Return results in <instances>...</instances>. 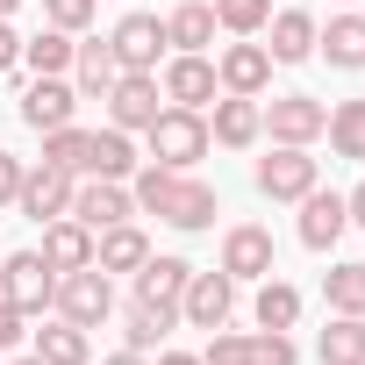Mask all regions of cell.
<instances>
[{
    "label": "cell",
    "instance_id": "obj_16",
    "mask_svg": "<svg viewBox=\"0 0 365 365\" xmlns=\"http://www.w3.org/2000/svg\"><path fill=\"white\" fill-rule=\"evenodd\" d=\"M344 230H351V208H344V194H329V187H308V194H301V244H308V251H329Z\"/></svg>",
    "mask_w": 365,
    "mask_h": 365
},
{
    "label": "cell",
    "instance_id": "obj_41",
    "mask_svg": "<svg viewBox=\"0 0 365 365\" xmlns=\"http://www.w3.org/2000/svg\"><path fill=\"white\" fill-rule=\"evenodd\" d=\"M344 208H351V222H358V230H365V179H358V187H351V194H344Z\"/></svg>",
    "mask_w": 365,
    "mask_h": 365
},
{
    "label": "cell",
    "instance_id": "obj_40",
    "mask_svg": "<svg viewBox=\"0 0 365 365\" xmlns=\"http://www.w3.org/2000/svg\"><path fill=\"white\" fill-rule=\"evenodd\" d=\"M15 65H22V36H15V29H8V22H0V79H8V72H15Z\"/></svg>",
    "mask_w": 365,
    "mask_h": 365
},
{
    "label": "cell",
    "instance_id": "obj_15",
    "mask_svg": "<svg viewBox=\"0 0 365 365\" xmlns=\"http://www.w3.org/2000/svg\"><path fill=\"white\" fill-rule=\"evenodd\" d=\"M208 136L230 143V150H251V143L265 136V108H258L251 93H215V122H208Z\"/></svg>",
    "mask_w": 365,
    "mask_h": 365
},
{
    "label": "cell",
    "instance_id": "obj_13",
    "mask_svg": "<svg viewBox=\"0 0 365 365\" xmlns=\"http://www.w3.org/2000/svg\"><path fill=\"white\" fill-rule=\"evenodd\" d=\"M215 79H222V93H265L272 86V51L265 43H251V36H237L230 51H222V65H215Z\"/></svg>",
    "mask_w": 365,
    "mask_h": 365
},
{
    "label": "cell",
    "instance_id": "obj_21",
    "mask_svg": "<svg viewBox=\"0 0 365 365\" xmlns=\"http://www.w3.org/2000/svg\"><path fill=\"white\" fill-rule=\"evenodd\" d=\"M215 29H222V22H215L208 0H179V8L165 15V43H172V51H208Z\"/></svg>",
    "mask_w": 365,
    "mask_h": 365
},
{
    "label": "cell",
    "instance_id": "obj_32",
    "mask_svg": "<svg viewBox=\"0 0 365 365\" xmlns=\"http://www.w3.org/2000/svg\"><path fill=\"white\" fill-rule=\"evenodd\" d=\"M179 322V308H150V301H129V315H122V336H129V351H150L165 329Z\"/></svg>",
    "mask_w": 365,
    "mask_h": 365
},
{
    "label": "cell",
    "instance_id": "obj_35",
    "mask_svg": "<svg viewBox=\"0 0 365 365\" xmlns=\"http://www.w3.org/2000/svg\"><path fill=\"white\" fill-rule=\"evenodd\" d=\"M251 365H301V351H294L287 329H258L251 336Z\"/></svg>",
    "mask_w": 365,
    "mask_h": 365
},
{
    "label": "cell",
    "instance_id": "obj_39",
    "mask_svg": "<svg viewBox=\"0 0 365 365\" xmlns=\"http://www.w3.org/2000/svg\"><path fill=\"white\" fill-rule=\"evenodd\" d=\"M15 194H22V158L0 150V208H15Z\"/></svg>",
    "mask_w": 365,
    "mask_h": 365
},
{
    "label": "cell",
    "instance_id": "obj_42",
    "mask_svg": "<svg viewBox=\"0 0 365 365\" xmlns=\"http://www.w3.org/2000/svg\"><path fill=\"white\" fill-rule=\"evenodd\" d=\"M101 365H150L143 351H115V358H101Z\"/></svg>",
    "mask_w": 365,
    "mask_h": 365
},
{
    "label": "cell",
    "instance_id": "obj_37",
    "mask_svg": "<svg viewBox=\"0 0 365 365\" xmlns=\"http://www.w3.org/2000/svg\"><path fill=\"white\" fill-rule=\"evenodd\" d=\"M43 15H51V29H72V36H79V29L101 15V0H43Z\"/></svg>",
    "mask_w": 365,
    "mask_h": 365
},
{
    "label": "cell",
    "instance_id": "obj_24",
    "mask_svg": "<svg viewBox=\"0 0 365 365\" xmlns=\"http://www.w3.org/2000/svg\"><path fill=\"white\" fill-rule=\"evenodd\" d=\"M315 51L336 72H365V15H336L329 29H315Z\"/></svg>",
    "mask_w": 365,
    "mask_h": 365
},
{
    "label": "cell",
    "instance_id": "obj_8",
    "mask_svg": "<svg viewBox=\"0 0 365 365\" xmlns=\"http://www.w3.org/2000/svg\"><path fill=\"white\" fill-rule=\"evenodd\" d=\"M179 315H187L194 329H230V315H237V279L215 265V272H194L187 279V294H179Z\"/></svg>",
    "mask_w": 365,
    "mask_h": 365
},
{
    "label": "cell",
    "instance_id": "obj_44",
    "mask_svg": "<svg viewBox=\"0 0 365 365\" xmlns=\"http://www.w3.org/2000/svg\"><path fill=\"white\" fill-rule=\"evenodd\" d=\"M15 8H22V0H0V22H8V15H15Z\"/></svg>",
    "mask_w": 365,
    "mask_h": 365
},
{
    "label": "cell",
    "instance_id": "obj_20",
    "mask_svg": "<svg viewBox=\"0 0 365 365\" xmlns=\"http://www.w3.org/2000/svg\"><path fill=\"white\" fill-rule=\"evenodd\" d=\"M43 258H51V272H79V265H93V230L72 222V215L43 222Z\"/></svg>",
    "mask_w": 365,
    "mask_h": 365
},
{
    "label": "cell",
    "instance_id": "obj_18",
    "mask_svg": "<svg viewBox=\"0 0 365 365\" xmlns=\"http://www.w3.org/2000/svg\"><path fill=\"white\" fill-rule=\"evenodd\" d=\"M72 108H79V86H65V72H58V79H29V93H22V122H29L36 136H43V129H65Z\"/></svg>",
    "mask_w": 365,
    "mask_h": 365
},
{
    "label": "cell",
    "instance_id": "obj_17",
    "mask_svg": "<svg viewBox=\"0 0 365 365\" xmlns=\"http://www.w3.org/2000/svg\"><path fill=\"white\" fill-rule=\"evenodd\" d=\"M258 36H272V43H265L272 65H308V58H315V15H308V8H279Z\"/></svg>",
    "mask_w": 365,
    "mask_h": 365
},
{
    "label": "cell",
    "instance_id": "obj_12",
    "mask_svg": "<svg viewBox=\"0 0 365 365\" xmlns=\"http://www.w3.org/2000/svg\"><path fill=\"white\" fill-rule=\"evenodd\" d=\"M15 208H22L29 222H58V215L72 208V172H58V165H22Z\"/></svg>",
    "mask_w": 365,
    "mask_h": 365
},
{
    "label": "cell",
    "instance_id": "obj_4",
    "mask_svg": "<svg viewBox=\"0 0 365 365\" xmlns=\"http://www.w3.org/2000/svg\"><path fill=\"white\" fill-rule=\"evenodd\" d=\"M258 108H265V136H272V143H301V150H308V143L329 129V108H322L315 93H272V101H258Z\"/></svg>",
    "mask_w": 365,
    "mask_h": 365
},
{
    "label": "cell",
    "instance_id": "obj_36",
    "mask_svg": "<svg viewBox=\"0 0 365 365\" xmlns=\"http://www.w3.org/2000/svg\"><path fill=\"white\" fill-rule=\"evenodd\" d=\"M201 365H251V336L215 329V336H208V351H201Z\"/></svg>",
    "mask_w": 365,
    "mask_h": 365
},
{
    "label": "cell",
    "instance_id": "obj_3",
    "mask_svg": "<svg viewBox=\"0 0 365 365\" xmlns=\"http://www.w3.org/2000/svg\"><path fill=\"white\" fill-rule=\"evenodd\" d=\"M51 308H58L65 322H79V329H101V322L115 315V287H108V272H101V265H79V272H58Z\"/></svg>",
    "mask_w": 365,
    "mask_h": 365
},
{
    "label": "cell",
    "instance_id": "obj_31",
    "mask_svg": "<svg viewBox=\"0 0 365 365\" xmlns=\"http://www.w3.org/2000/svg\"><path fill=\"white\" fill-rule=\"evenodd\" d=\"M258 329H294L301 322V294L287 287V279H258Z\"/></svg>",
    "mask_w": 365,
    "mask_h": 365
},
{
    "label": "cell",
    "instance_id": "obj_23",
    "mask_svg": "<svg viewBox=\"0 0 365 365\" xmlns=\"http://www.w3.org/2000/svg\"><path fill=\"white\" fill-rule=\"evenodd\" d=\"M143 258H150V237H143L136 222H115V230L93 237V265H101V272H136Z\"/></svg>",
    "mask_w": 365,
    "mask_h": 365
},
{
    "label": "cell",
    "instance_id": "obj_34",
    "mask_svg": "<svg viewBox=\"0 0 365 365\" xmlns=\"http://www.w3.org/2000/svg\"><path fill=\"white\" fill-rule=\"evenodd\" d=\"M215 22H222L230 36H258V29L272 22V0H215Z\"/></svg>",
    "mask_w": 365,
    "mask_h": 365
},
{
    "label": "cell",
    "instance_id": "obj_10",
    "mask_svg": "<svg viewBox=\"0 0 365 365\" xmlns=\"http://www.w3.org/2000/svg\"><path fill=\"white\" fill-rule=\"evenodd\" d=\"M258 194L265 201H301L308 187H315V158L301 150V143H272V158H258Z\"/></svg>",
    "mask_w": 365,
    "mask_h": 365
},
{
    "label": "cell",
    "instance_id": "obj_38",
    "mask_svg": "<svg viewBox=\"0 0 365 365\" xmlns=\"http://www.w3.org/2000/svg\"><path fill=\"white\" fill-rule=\"evenodd\" d=\"M22 336H29V315H22L15 301H0V351H15Z\"/></svg>",
    "mask_w": 365,
    "mask_h": 365
},
{
    "label": "cell",
    "instance_id": "obj_7",
    "mask_svg": "<svg viewBox=\"0 0 365 365\" xmlns=\"http://www.w3.org/2000/svg\"><path fill=\"white\" fill-rule=\"evenodd\" d=\"M108 51H115V65H122V72H158V58L172 51V43H165V15H143V8H136V15H122V22H115V36H108Z\"/></svg>",
    "mask_w": 365,
    "mask_h": 365
},
{
    "label": "cell",
    "instance_id": "obj_11",
    "mask_svg": "<svg viewBox=\"0 0 365 365\" xmlns=\"http://www.w3.org/2000/svg\"><path fill=\"white\" fill-rule=\"evenodd\" d=\"M165 93H158V72H122L115 79V93H108V122L115 129H129V136H143L165 108H158Z\"/></svg>",
    "mask_w": 365,
    "mask_h": 365
},
{
    "label": "cell",
    "instance_id": "obj_27",
    "mask_svg": "<svg viewBox=\"0 0 365 365\" xmlns=\"http://www.w3.org/2000/svg\"><path fill=\"white\" fill-rule=\"evenodd\" d=\"M72 29H36L29 43H22V65L36 72V79H58V72H72Z\"/></svg>",
    "mask_w": 365,
    "mask_h": 365
},
{
    "label": "cell",
    "instance_id": "obj_26",
    "mask_svg": "<svg viewBox=\"0 0 365 365\" xmlns=\"http://www.w3.org/2000/svg\"><path fill=\"white\" fill-rule=\"evenodd\" d=\"M322 365H365V315H329V329L315 336Z\"/></svg>",
    "mask_w": 365,
    "mask_h": 365
},
{
    "label": "cell",
    "instance_id": "obj_22",
    "mask_svg": "<svg viewBox=\"0 0 365 365\" xmlns=\"http://www.w3.org/2000/svg\"><path fill=\"white\" fill-rule=\"evenodd\" d=\"M115 79H122V65H115L108 43H79V51H72V86H79V101H108Z\"/></svg>",
    "mask_w": 365,
    "mask_h": 365
},
{
    "label": "cell",
    "instance_id": "obj_1",
    "mask_svg": "<svg viewBox=\"0 0 365 365\" xmlns=\"http://www.w3.org/2000/svg\"><path fill=\"white\" fill-rule=\"evenodd\" d=\"M129 201H136V215H158L172 230H215V215H222L208 179L172 172V165H136L129 172Z\"/></svg>",
    "mask_w": 365,
    "mask_h": 365
},
{
    "label": "cell",
    "instance_id": "obj_14",
    "mask_svg": "<svg viewBox=\"0 0 365 365\" xmlns=\"http://www.w3.org/2000/svg\"><path fill=\"white\" fill-rule=\"evenodd\" d=\"M222 272L244 287V279H272V230H258V222H237L230 237H222Z\"/></svg>",
    "mask_w": 365,
    "mask_h": 365
},
{
    "label": "cell",
    "instance_id": "obj_6",
    "mask_svg": "<svg viewBox=\"0 0 365 365\" xmlns=\"http://www.w3.org/2000/svg\"><path fill=\"white\" fill-rule=\"evenodd\" d=\"M51 294H58V272H51L43 251H15L8 265H0V301H15L22 315H43Z\"/></svg>",
    "mask_w": 365,
    "mask_h": 365
},
{
    "label": "cell",
    "instance_id": "obj_9",
    "mask_svg": "<svg viewBox=\"0 0 365 365\" xmlns=\"http://www.w3.org/2000/svg\"><path fill=\"white\" fill-rule=\"evenodd\" d=\"M158 93H165L172 108H208V101L222 93V79H215L208 51H179V58H165V79H158Z\"/></svg>",
    "mask_w": 365,
    "mask_h": 365
},
{
    "label": "cell",
    "instance_id": "obj_45",
    "mask_svg": "<svg viewBox=\"0 0 365 365\" xmlns=\"http://www.w3.org/2000/svg\"><path fill=\"white\" fill-rule=\"evenodd\" d=\"M15 365H43V358H36V351H29V358H15Z\"/></svg>",
    "mask_w": 365,
    "mask_h": 365
},
{
    "label": "cell",
    "instance_id": "obj_33",
    "mask_svg": "<svg viewBox=\"0 0 365 365\" xmlns=\"http://www.w3.org/2000/svg\"><path fill=\"white\" fill-rule=\"evenodd\" d=\"M322 136L336 143V158H365V101H336Z\"/></svg>",
    "mask_w": 365,
    "mask_h": 365
},
{
    "label": "cell",
    "instance_id": "obj_19",
    "mask_svg": "<svg viewBox=\"0 0 365 365\" xmlns=\"http://www.w3.org/2000/svg\"><path fill=\"white\" fill-rule=\"evenodd\" d=\"M187 279H194V265L187 258H143L136 265V301H150V308H179V294H187Z\"/></svg>",
    "mask_w": 365,
    "mask_h": 365
},
{
    "label": "cell",
    "instance_id": "obj_28",
    "mask_svg": "<svg viewBox=\"0 0 365 365\" xmlns=\"http://www.w3.org/2000/svg\"><path fill=\"white\" fill-rule=\"evenodd\" d=\"M36 358H43V365H86V358H93V344H86V329H79V322H65V315H58V322H43V329H36Z\"/></svg>",
    "mask_w": 365,
    "mask_h": 365
},
{
    "label": "cell",
    "instance_id": "obj_29",
    "mask_svg": "<svg viewBox=\"0 0 365 365\" xmlns=\"http://www.w3.org/2000/svg\"><path fill=\"white\" fill-rule=\"evenodd\" d=\"M86 150H93V129H79V122H65V129H43V165H58V172L86 179Z\"/></svg>",
    "mask_w": 365,
    "mask_h": 365
},
{
    "label": "cell",
    "instance_id": "obj_2",
    "mask_svg": "<svg viewBox=\"0 0 365 365\" xmlns=\"http://www.w3.org/2000/svg\"><path fill=\"white\" fill-rule=\"evenodd\" d=\"M143 143H150V165H172V172H194L201 158H208V115L201 108H165L150 129H143Z\"/></svg>",
    "mask_w": 365,
    "mask_h": 365
},
{
    "label": "cell",
    "instance_id": "obj_5",
    "mask_svg": "<svg viewBox=\"0 0 365 365\" xmlns=\"http://www.w3.org/2000/svg\"><path fill=\"white\" fill-rule=\"evenodd\" d=\"M65 215H72V222H86V230L101 237V230L129 222V215H136V201H129L122 179H93V172H86V179H72V208H65Z\"/></svg>",
    "mask_w": 365,
    "mask_h": 365
},
{
    "label": "cell",
    "instance_id": "obj_43",
    "mask_svg": "<svg viewBox=\"0 0 365 365\" xmlns=\"http://www.w3.org/2000/svg\"><path fill=\"white\" fill-rule=\"evenodd\" d=\"M158 365H201V358H194V351H165Z\"/></svg>",
    "mask_w": 365,
    "mask_h": 365
},
{
    "label": "cell",
    "instance_id": "obj_25",
    "mask_svg": "<svg viewBox=\"0 0 365 365\" xmlns=\"http://www.w3.org/2000/svg\"><path fill=\"white\" fill-rule=\"evenodd\" d=\"M86 172H93V179H129V172H136V136H129V129H115V122H108V129H93Z\"/></svg>",
    "mask_w": 365,
    "mask_h": 365
},
{
    "label": "cell",
    "instance_id": "obj_30",
    "mask_svg": "<svg viewBox=\"0 0 365 365\" xmlns=\"http://www.w3.org/2000/svg\"><path fill=\"white\" fill-rule=\"evenodd\" d=\"M322 301H329V315H365V265H329L322 272Z\"/></svg>",
    "mask_w": 365,
    "mask_h": 365
}]
</instances>
